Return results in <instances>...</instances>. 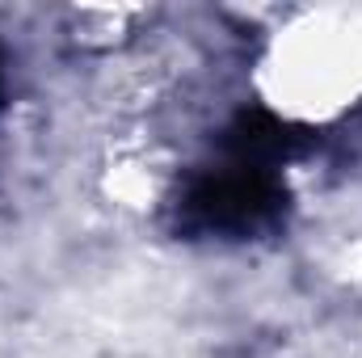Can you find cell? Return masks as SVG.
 Returning <instances> with one entry per match:
<instances>
[{"label": "cell", "mask_w": 362, "mask_h": 358, "mask_svg": "<svg viewBox=\"0 0 362 358\" xmlns=\"http://www.w3.org/2000/svg\"><path fill=\"white\" fill-rule=\"evenodd\" d=\"M295 34L286 42V68H278L299 97L295 105L316 110V97H341L362 85V13H325Z\"/></svg>", "instance_id": "cell-1"}]
</instances>
